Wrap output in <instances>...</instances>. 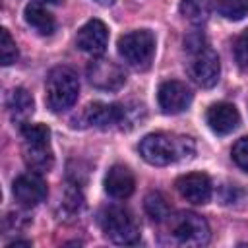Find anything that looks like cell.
<instances>
[{
	"mask_svg": "<svg viewBox=\"0 0 248 248\" xmlns=\"http://www.w3.org/2000/svg\"><path fill=\"white\" fill-rule=\"evenodd\" d=\"M157 103L165 114H178L190 107L192 93L186 87V83L176 81V79H169V81H163L159 85Z\"/></svg>",
	"mask_w": 248,
	"mask_h": 248,
	"instance_id": "9c48e42d",
	"label": "cell"
},
{
	"mask_svg": "<svg viewBox=\"0 0 248 248\" xmlns=\"http://www.w3.org/2000/svg\"><path fill=\"white\" fill-rule=\"evenodd\" d=\"M196 153V143L188 136H176L167 132L147 134L140 141V155L143 161L155 167H165L176 161L190 159Z\"/></svg>",
	"mask_w": 248,
	"mask_h": 248,
	"instance_id": "6da1fadb",
	"label": "cell"
},
{
	"mask_svg": "<svg viewBox=\"0 0 248 248\" xmlns=\"http://www.w3.org/2000/svg\"><path fill=\"white\" fill-rule=\"evenodd\" d=\"M17 45L12 39L8 29H0V62L2 66H10L17 60Z\"/></svg>",
	"mask_w": 248,
	"mask_h": 248,
	"instance_id": "44dd1931",
	"label": "cell"
},
{
	"mask_svg": "<svg viewBox=\"0 0 248 248\" xmlns=\"http://www.w3.org/2000/svg\"><path fill=\"white\" fill-rule=\"evenodd\" d=\"M99 225L108 240L114 244H136L140 242V227L134 215L118 205L105 207L99 213Z\"/></svg>",
	"mask_w": 248,
	"mask_h": 248,
	"instance_id": "277c9868",
	"label": "cell"
},
{
	"mask_svg": "<svg viewBox=\"0 0 248 248\" xmlns=\"http://www.w3.org/2000/svg\"><path fill=\"white\" fill-rule=\"evenodd\" d=\"M107 43H108V29L101 19H89L85 25L79 27L76 35L78 48L91 56L103 54L107 48Z\"/></svg>",
	"mask_w": 248,
	"mask_h": 248,
	"instance_id": "30bf717a",
	"label": "cell"
},
{
	"mask_svg": "<svg viewBox=\"0 0 248 248\" xmlns=\"http://www.w3.org/2000/svg\"><path fill=\"white\" fill-rule=\"evenodd\" d=\"M215 8L219 16L231 21H238L248 16V0H217Z\"/></svg>",
	"mask_w": 248,
	"mask_h": 248,
	"instance_id": "d6986e66",
	"label": "cell"
},
{
	"mask_svg": "<svg viewBox=\"0 0 248 248\" xmlns=\"http://www.w3.org/2000/svg\"><path fill=\"white\" fill-rule=\"evenodd\" d=\"M89 83L101 91H118L126 83L124 70L108 58H93L87 66Z\"/></svg>",
	"mask_w": 248,
	"mask_h": 248,
	"instance_id": "52a82bcc",
	"label": "cell"
},
{
	"mask_svg": "<svg viewBox=\"0 0 248 248\" xmlns=\"http://www.w3.org/2000/svg\"><path fill=\"white\" fill-rule=\"evenodd\" d=\"M207 126L217 134V136H227L236 130L240 124V114L234 105L231 103H215L207 108L205 112Z\"/></svg>",
	"mask_w": 248,
	"mask_h": 248,
	"instance_id": "4fadbf2b",
	"label": "cell"
},
{
	"mask_svg": "<svg viewBox=\"0 0 248 248\" xmlns=\"http://www.w3.org/2000/svg\"><path fill=\"white\" fill-rule=\"evenodd\" d=\"M143 207H145V213H147L153 221H157V223L165 221V219L170 215L169 202H167V198H165L161 192H149V194L145 196V200H143Z\"/></svg>",
	"mask_w": 248,
	"mask_h": 248,
	"instance_id": "ac0fdd59",
	"label": "cell"
},
{
	"mask_svg": "<svg viewBox=\"0 0 248 248\" xmlns=\"http://www.w3.org/2000/svg\"><path fill=\"white\" fill-rule=\"evenodd\" d=\"M21 136H23V143H27V145L50 143V130L45 124H23Z\"/></svg>",
	"mask_w": 248,
	"mask_h": 248,
	"instance_id": "ffe728a7",
	"label": "cell"
},
{
	"mask_svg": "<svg viewBox=\"0 0 248 248\" xmlns=\"http://www.w3.org/2000/svg\"><path fill=\"white\" fill-rule=\"evenodd\" d=\"M136 188L134 174L124 165H112L105 176V192L114 200H126Z\"/></svg>",
	"mask_w": 248,
	"mask_h": 248,
	"instance_id": "5bb4252c",
	"label": "cell"
},
{
	"mask_svg": "<svg viewBox=\"0 0 248 248\" xmlns=\"http://www.w3.org/2000/svg\"><path fill=\"white\" fill-rule=\"evenodd\" d=\"M97 4H101V6H110V4H114V0H95Z\"/></svg>",
	"mask_w": 248,
	"mask_h": 248,
	"instance_id": "d4e9b609",
	"label": "cell"
},
{
	"mask_svg": "<svg viewBox=\"0 0 248 248\" xmlns=\"http://www.w3.org/2000/svg\"><path fill=\"white\" fill-rule=\"evenodd\" d=\"M46 182L41 176V172L29 170L25 174H19L12 184V194L16 202L23 207H35L46 198Z\"/></svg>",
	"mask_w": 248,
	"mask_h": 248,
	"instance_id": "ba28073f",
	"label": "cell"
},
{
	"mask_svg": "<svg viewBox=\"0 0 248 248\" xmlns=\"http://www.w3.org/2000/svg\"><path fill=\"white\" fill-rule=\"evenodd\" d=\"M118 54L134 70H147L155 56V35L149 29H136L118 39Z\"/></svg>",
	"mask_w": 248,
	"mask_h": 248,
	"instance_id": "5b68a950",
	"label": "cell"
},
{
	"mask_svg": "<svg viewBox=\"0 0 248 248\" xmlns=\"http://www.w3.org/2000/svg\"><path fill=\"white\" fill-rule=\"evenodd\" d=\"M186 46L190 52V62H188L190 78L202 89H211L219 81V74H221V62L217 52L203 43V37H200L196 43L190 37L186 41Z\"/></svg>",
	"mask_w": 248,
	"mask_h": 248,
	"instance_id": "3957f363",
	"label": "cell"
},
{
	"mask_svg": "<svg viewBox=\"0 0 248 248\" xmlns=\"http://www.w3.org/2000/svg\"><path fill=\"white\" fill-rule=\"evenodd\" d=\"M231 155H232V161H234L244 172H248V138H240V140L232 145Z\"/></svg>",
	"mask_w": 248,
	"mask_h": 248,
	"instance_id": "cb8c5ba5",
	"label": "cell"
},
{
	"mask_svg": "<svg viewBox=\"0 0 248 248\" xmlns=\"http://www.w3.org/2000/svg\"><path fill=\"white\" fill-rule=\"evenodd\" d=\"M180 12L184 14V17L198 21L207 14V0H182Z\"/></svg>",
	"mask_w": 248,
	"mask_h": 248,
	"instance_id": "7402d4cb",
	"label": "cell"
},
{
	"mask_svg": "<svg viewBox=\"0 0 248 248\" xmlns=\"http://www.w3.org/2000/svg\"><path fill=\"white\" fill-rule=\"evenodd\" d=\"M234 60H236V66L244 74H248V29L242 31L234 43Z\"/></svg>",
	"mask_w": 248,
	"mask_h": 248,
	"instance_id": "603a6c76",
	"label": "cell"
},
{
	"mask_svg": "<svg viewBox=\"0 0 248 248\" xmlns=\"http://www.w3.org/2000/svg\"><path fill=\"white\" fill-rule=\"evenodd\" d=\"M39 2H43V4H62L64 0H39Z\"/></svg>",
	"mask_w": 248,
	"mask_h": 248,
	"instance_id": "484cf974",
	"label": "cell"
},
{
	"mask_svg": "<svg viewBox=\"0 0 248 248\" xmlns=\"http://www.w3.org/2000/svg\"><path fill=\"white\" fill-rule=\"evenodd\" d=\"M23 17L27 21L29 27H33L39 35H52L54 29H56V19L54 16L46 10V6L39 0H31L27 6H25V12H23Z\"/></svg>",
	"mask_w": 248,
	"mask_h": 248,
	"instance_id": "9a60e30c",
	"label": "cell"
},
{
	"mask_svg": "<svg viewBox=\"0 0 248 248\" xmlns=\"http://www.w3.org/2000/svg\"><path fill=\"white\" fill-rule=\"evenodd\" d=\"M23 159L27 167L35 172H48L54 165V155L50 149V143H37L23 147Z\"/></svg>",
	"mask_w": 248,
	"mask_h": 248,
	"instance_id": "e0dca14e",
	"label": "cell"
},
{
	"mask_svg": "<svg viewBox=\"0 0 248 248\" xmlns=\"http://www.w3.org/2000/svg\"><path fill=\"white\" fill-rule=\"evenodd\" d=\"M6 107L10 110V116L14 122H23L33 114V108H35V103H33V97L29 95L27 89L23 87H16L10 91L8 99H6Z\"/></svg>",
	"mask_w": 248,
	"mask_h": 248,
	"instance_id": "2e32d148",
	"label": "cell"
},
{
	"mask_svg": "<svg viewBox=\"0 0 248 248\" xmlns=\"http://www.w3.org/2000/svg\"><path fill=\"white\" fill-rule=\"evenodd\" d=\"M169 234L184 246H203L209 242V225L203 217L192 211L169 215Z\"/></svg>",
	"mask_w": 248,
	"mask_h": 248,
	"instance_id": "8992f818",
	"label": "cell"
},
{
	"mask_svg": "<svg viewBox=\"0 0 248 248\" xmlns=\"http://www.w3.org/2000/svg\"><path fill=\"white\" fill-rule=\"evenodd\" d=\"M126 118V110L118 105H108V103H91L83 110V120L89 126L107 130L116 124H122Z\"/></svg>",
	"mask_w": 248,
	"mask_h": 248,
	"instance_id": "7c38bea8",
	"label": "cell"
},
{
	"mask_svg": "<svg viewBox=\"0 0 248 248\" xmlns=\"http://www.w3.org/2000/svg\"><path fill=\"white\" fill-rule=\"evenodd\" d=\"M176 190L180 196L192 203L203 205L211 200V180L203 172H188L176 180Z\"/></svg>",
	"mask_w": 248,
	"mask_h": 248,
	"instance_id": "8fae6325",
	"label": "cell"
},
{
	"mask_svg": "<svg viewBox=\"0 0 248 248\" xmlns=\"http://www.w3.org/2000/svg\"><path fill=\"white\" fill-rule=\"evenodd\" d=\"M79 81L72 68L56 66L48 72L45 81V103L52 112H64L78 101Z\"/></svg>",
	"mask_w": 248,
	"mask_h": 248,
	"instance_id": "7a4b0ae2",
	"label": "cell"
}]
</instances>
